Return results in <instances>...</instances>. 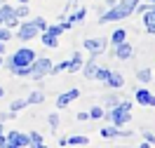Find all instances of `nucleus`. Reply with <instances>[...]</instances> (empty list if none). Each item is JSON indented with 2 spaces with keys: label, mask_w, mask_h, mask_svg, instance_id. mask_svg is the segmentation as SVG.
I'll return each mask as SVG.
<instances>
[{
  "label": "nucleus",
  "mask_w": 155,
  "mask_h": 148,
  "mask_svg": "<svg viewBox=\"0 0 155 148\" xmlns=\"http://www.w3.org/2000/svg\"><path fill=\"white\" fill-rule=\"evenodd\" d=\"M136 5H139V0H122V2H120V7L108 10L106 14L101 17V21H117V19H125V17H129V14L136 10Z\"/></svg>",
  "instance_id": "1"
},
{
  "label": "nucleus",
  "mask_w": 155,
  "mask_h": 148,
  "mask_svg": "<svg viewBox=\"0 0 155 148\" xmlns=\"http://www.w3.org/2000/svg\"><path fill=\"white\" fill-rule=\"evenodd\" d=\"M33 59H35V54H33V49H19V52H14V57H12L10 61H7V66H10L12 71L14 68H28L31 64H33Z\"/></svg>",
  "instance_id": "2"
},
{
  "label": "nucleus",
  "mask_w": 155,
  "mask_h": 148,
  "mask_svg": "<svg viewBox=\"0 0 155 148\" xmlns=\"http://www.w3.org/2000/svg\"><path fill=\"white\" fill-rule=\"evenodd\" d=\"M129 110H132V104H129V101H122V104H115V106H113V110H110L108 118H110L113 125L120 127V125H125L127 120H129Z\"/></svg>",
  "instance_id": "3"
},
{
  "label": "nucleus",
  "mask_w": 155,
  "mask_h": 148,
  "mask_svg": "<svg viewBox=\"0 0 155 148\" xmlns=\"http://www.w3.org/2000/svg\"><path fill=\"white\" fill-rule=\"evenodd\" d=\"M52 71V61L49 59H33V64L28 66V75H33V80H40L42 75H47Z\"/></svg>",
  "instance_id": "4"
},
{
  "label": "nucleus",
  "mask_w": 155,
  "mask_h": 148,
  "mask_svg": "<svg viewBox=\"0 0 155 148\" xmlns=\"http://www.w3.org/2000/svg\"><path fill=\"white\" fill-rule=\"evenodd\" d=\"M85 47L97 57V54H101V52L106 49V40H104V38H89L87 42H85Z\"/></svg>",
  "instance_id": "5"
},
{
  "label": "nucleus",
  "mask_w": 155,
  "mask_h": 148,
  "mask_svg": "<svg viewBox=\"0 0 155 148\" xmlns=\"http://www.w3.org/2000/svg\"><path fill=\"white\" fill-rule=\"evenodd\" d=\"M5 141H7V146H17V148L28 146V136H24V134H19V132H10Z\"/></svg>",
  "instance_id": "6"
},
{
  "label": "nucleus",
  "mask_w": 155,
  "mask_h": 148,
  "mask_svg": "<svg viewBox=\"0 0 155 148\" xmlns=\"http://www.w3.org/2000/svg\"><path fill=\"white\" fill-rule=\"evenodd\" d=\"M38 35V28H35V24L31 21V24H21V28H19V38L21 40H31V38H35Z\"/></svg>",
  "instance_id": "7"
},
{
  "label": "nucleus",
  "mask_w": 155,
  "mask_h": 148,
  "mask_svg": "<svg viewBox=\"0 0 155 148\" xmlns=\"http://www.w3.org/2000/svg\"><path fill=\"white\" fill-rule=\"evenodd\" d=\"M136 104L141 106H155V97L146 89H136Z\"/></svg>",
  "instance_id": "8"
},
{
  "label": "nucleus",
  "mask_w": 155,
  "mask_h": 148,
  "mask_svg": "<svg viewBox=\"0 0 155 148\" xmlns=\"http://www.w3.org/2000/svg\"><path fill=\"white\" fill-rule=\"evenodd\" d=\"M78 97H80V92H78V89H71V92H66V94H61V97L57 99V106L59 108H66L68 104H71L73 99H78Z\"/></svg>",
  "instance_id": "9"
},
{
  "label": "nucleus",
  "mask_w": 155,
  "mask_h": 148,
  "mask_svg": "<svg viewBox=\"0 0 155 148\" xmlns=\"http://www.w3.org/2000/svg\"><path fill=\"white\" fill-rule=\"evenodd\" d=\"M101 136H104V139H115V136H129V134L122 132L117 125H113V127H104V129H101Z\"/></svg>",
  "instance_id": "10"
},
{
  "label": "nucleus",
  "mask_w": 155,
  "mask_h": 148,
  "mask_svg": "<svg viewBox=\"0 0 155 148\" xmlns=\"http://www.w3.org/2000/svg\"><path fill=\"white\" fill-rule=\"evenodd\" d=\"M115 57L117 59H129V57H132V45H129V42L115 45Z\"/></svg>",
  "instance_id": "11"
},
{
  "label": "nucleus",
  "mask_w": 155,
  "mask_h": 148,
  "mask_svg": "<svg viewBox=\"0 0 155 148\" xmlns=\"http://www.w3.org/2000/svg\"><path fill=\"white\" fill-rule=\"evenodd\" d=\"M143 24H146V31H148V33H155V7L143 12Z\"/></svg>",
  "instance_id": "12"
},
{
  "label": "nucleus",
  "mask_w": 155,
  "mask_h": 148,
  "mask_svg": "<svg viewBox=\"0 0 155 148\" xmlns=\"http://www.w3.org/2000/svg\"><path fill=\"white\" fill-rule=\"evenodd\" d=\"M10 19H14V10H12L10 5H2V7H0V26L7 24Z\"/></svg>",
  "instance_id": "13"
},
{
  "label": "nucleus",
  "mask_w": 155,
  "mask_h": 148,
  "mask_svg": "<svg viewBox=\"0 0 155 148\" xmlns=\"http://www.w3.org/2000/svg\"><path fill=\"white\" fill-rule=\"evenodd\" d=\"M42 42H45L47 47H57V45H59V42H57V33L45 31V33H42Z\"/></svg>",
  "instance_id": "14"
},
{
  "label": "nucleus",
  "mask_w": 155,
  "mask_h": 148,
  "mask_svg": "<svg viewBox=\"0 0 155 148\" xmlns=\"http://www.w3.org/2000/svg\"><path fill=\"white\" fill-rule=\"evenodd\" d=\"M106 82L110 85V87H122V82H125V80H122V75H120V73H108Z\"/></svg>",
  "instance_id": "15"
},
{
  "label": "nucleus",
  "mask_w": 155,
  "mask_h": 148,
  "mask_svg": "<svg viewBox=\"0 0 155 148\" xmlns=\"http://www.w3.org/2000/svg\"><path fill=\"white\" fill-rule=\"evenodd\" d=\"M80 66H82V57H80V54H73V59L68 61V71H71V73H75Z\"/></svg>",
  "instance_id": "16"
},
{
  "label": "nucleus",
  "mask_w": 155,
  "mask_h": 148,
  "mask_svg": "<svg viewBox=\"0 0 155 148\" xmlns=\"http://www.w3.org/2000/svg\"><path fill=\"white\" fill-rule=\"evenodd\" d=\"M45 141H42V136H40L38 132H31L28 134V146H42Z\"/></svg>",
  "instance_id": "17"
},
{
  "label": "nucleus",
  "mask_w": 155,
  "mask_h": 148,
  "mask_svg": "<svg viewBox=\"0 0 155 148\" xmlns=\"http://www.w3.org/2000/svg\"><path fill=\"white\" fill-rule=\"evenodd\" d=\"M64 143H71V146H85L87 139H85V136H71V139H66Z\"/></svg>",
  "instance_id": "18"
},
{
  "label": "nucleus",
  "mask_w": 155,
  "mask_h": 148,
  "mask_svg": "<svg viewBox=\"0 0 155 148\" xmlns=\"http://www.w3.org/2000/svg\"><path fill=\"white\" fill-rule=\"evenodd\" d=\"M94 71H97V59H89L87 66H85V75H87V78H92V75H94Z\"/></svg>",
  "instance_id": "19"
},
{
  "label": "nucleus",
  "mask_w": 155,
  "mask_h": 148,
  "mask_svg": "<svg viewBox=\"0 0 155 148\" xmlns=\"http://www.w3.org/2000/svg\"><path fill=\"white\" fill-rule=\"evenodd\" d=\"M110 40H113V45H120V42H125V31L117 28L115 33H113V38H110Z\"/></svg>",
  "instance_id": "20"
},
{
  "label": "nucleus",
  "mask_w": 155,
  "mask_h": 148,
  "mask_svg": "<svg viewBox=\"0 0 155 148\" xmlns=\"http://www.w3.org/2000/svg\"><path fill=\"white\" fill-rule=\"evenodd\" d=\"M108 73H110L108 68H97V71H94V78H97V80H104V82H106Z\"/></svg>",
  "instance_id": "21"
},
{
  "label": "nucleus",
  "mask_w": 155,
  "mask_h": 148,
  "mask_svg": "<svg viewBox=\"0 0 155 148\" xmlns=\"http://www.w3.org/2000/svg\"><path fill=\"white\" fill-rule=\"evenodd\" d=\"M136 78L141 80V82H150V71H148V68L139 71V73H136Z\"/></svg>",
  "instance_id": "22"
},
{
  "label": "nucleus",
  "mask_w": 155,
  "mask_h": 148,
  "mask_svg": "<svg viewBox=\"0 0 155 148\" xmlns=\"http://www.w3.org/2000/svg\"><path fill=\"white\" fill-rule=\"evenodd\" d=\"M89 118H94V120L104 118V108H101V106H94V108L89 110Z\"/></svg>",
  "instance_id": "23"
},
{
  "label": "nucleus",
  "mask_w": 155,
  "mask_h": 148,
  "mask_svg": "<svg viewBox=\"0 0 155 148\" xmlns=\"http://www.w3.org/2000/svg\"><path fill=\"white\" fill-rule=\"evenodd\" d=\"M26 101H28V104H40V101H42V94H40V92H33Z\"/></svg>",
  "instance_id": "24"
},
{
  "label": "nucleus",
  "mask_w": 155,
  "mask_h": 148,
  "mask_svg": "<svg viewBox=\"0 0 155 148\" xmlns=\"http://www.w3.org/2000/svg\"><path fill=\"white\" fill-rule=\"evenodd\" d=\"M33 24H35V28H38V31H45V28H47V21L40 19V17H38V19H33Z\"/></svg>",
  "instance_id": "25"
},
{
  "label": "nucleus",
  "mask_w": 155,
  "mask_h": 148,
  "mask_svg": "<svg viewBox=\"0 0 155 148\" xmlns=\"http://www.w3.org/2000/svg\"><path fill=\"white\" fill-rule=\"evenodd\" d=\"M26 14H28V7H24V5H21L19 10H14V17H17V19H19V17H26Z\"/></svg>",
  "instance_id": "26"
},
{
  "label": "nucleus",
  "mask_w": 155,
  "mask_h": 148,
  "mask_svg": "<svg viewBox=\"0 0 155 148\" xmlns=\"http://www.w3.org/2000/svg\"><path fill=\"white\" fill-rule=\"evenodd\" d=\"M143 139H146V146H153L155 143V136L150 134V132H143Z\"/></svg>",
  "instance_id": "27"
},
{
  "label": "nucleus",
  "mask_w": 155,
  "mask_h": 148,
  "mask_svg": "<svg viewBox=\"0 0 155 148\" xmlns=\"http://www.w3.org/2000/svg\"><path fill=\"white\" fill-rule=\"evenodd\" d=\"M26 104H28V101H14V104H12V113H14V110H19V108H24Z\"/></svg>",
  "instance_id": "28"
},
{
  "label": "nucleus",
  "mask_w": 155,
  "mask_h": 148,
  "mask_svg": "<svg viewBox=\"0 0 155 148\" xmlns=\"http://www.w3.org/2000/svg\"><path fill=\"white\" fill-rule=\"evenodd\" d=\"M12 38V33L7 28H0V40H10Z\"/></svg>",
  "instance_id": "29"
},
{
  "label": "nucleus",
  "mask_w": 155,
  "mask_h": 148,
  "mask_svg": "<svg viewBox=\"0 0 155 148\" xmlns=\"http://www.w3.org/2000/svg\"><path fill=\"white\" fill-rule=\"evenodd\" d=\"M57 125H59V115H49V127L54 129Z\"/></svg>",
  "instance_id": "30"
},
{
  "label": "nucleus",
  "mask_w": 155,
  "mask_h": 148,
  "mask_svg": "<svg viewBox=\"0 0 155 148\" xmlns=\"http://www.w3.org/2000/svg\"><path fill=\"white\" fill-rule=\"evenodd\" d=\"M106 104L108 106H115V104H120V101H117V97H106Z\"/></svg>",
  "instance_id": "31"
},
{
  "label": "nucleus",
  "mask_w": 155,
  "mask_h": 148,
  "mask_svg": "<svg viewBox=\"0 0 155 148\" xmlns=\"http://www.w3.org/2000/svg\"><path fill=\"white\" fill-rule=\"evenodd\" d=\"M78 120H89V113H78Z\"/></svg>",
  "instance_id": "32"
},
{
  "label": "nucleus",
  "mask_w": 155,
  "mask_h": 148,
  "mask_svg": "<svg viewBox=\"0 0 155 148\" xmlns=\"http://www.w3.org/2000/svg\"><path fill=\"white\" fill-rule=\"evenodd\" d=\"M2 94H5V89H2V87H0V97H2Z\"/></svg>",
  "instance_id": "33"
},
{
  "label": "nucleus",
  "mask_w": 155,
  "mask_h": 148,
  "mask_svg": "<svg viewBox=\"0 0 155 148\" xmlns=\"http://www.w3.org/2000/svg\"><path fill=\"white\" fill-rule=\"evenodd\" d=\"M0 52H2V40H0Z\"/></svg>",
  "instance_id": "34"
},
{
  "label": "nucleus",
  "mask_w": 155,
  "mask_h": 148,
  "mask_svg": "<svg viewBox=\"0 0 155 148\" xmlns=\"http://www.w3.org/2000/svg\"><path fill=\"white\" fill-rule=\"evenodd\" d=\"M0 66H2V59H0Z\"/></svg>",
  "instance_id": "35"
},
{
  "label": "nucleus",
  "mask_w": 155,
  "mask_h": 148,
  "mask_svg": "<svg viewBox=\"0 0 155 148\" xmlns=\"http://www.w3.org/2000/svg\"><path fill=\"white\" fill-rule=\"evenodd\" d=\"M0 5H2V0H0Z\"/></svg>",
  "instance_id": "36"
},
{
  "label": "nucleus",
  "mask_w": 155,
  "mask_h": 148,
  "mask_svg": "<svg viewBox=\"0 0 155 148\" xmlns=\"http://www.w3.org/2000/svg\"><path fill=\"white\" fill-rule=\"evenodd\" d=\"M21 2H26V0H21Z\"/></svg>",
  "instance_id": "37"
},
{
  "label": "nucleus",
  "mask_w": 155,
  "mask_h": 148,
  "mask_svg": "<svg viewBox=\"0 0 155 148\" xmlns=\"http://www.w3.org/2000/svg\"><path fill=\"white\" fill-rule=\"evenodd\" d=\"M150 2H153V0H150Z\"/></svg>",
  "instance_id": "38"
}]
</instances>
